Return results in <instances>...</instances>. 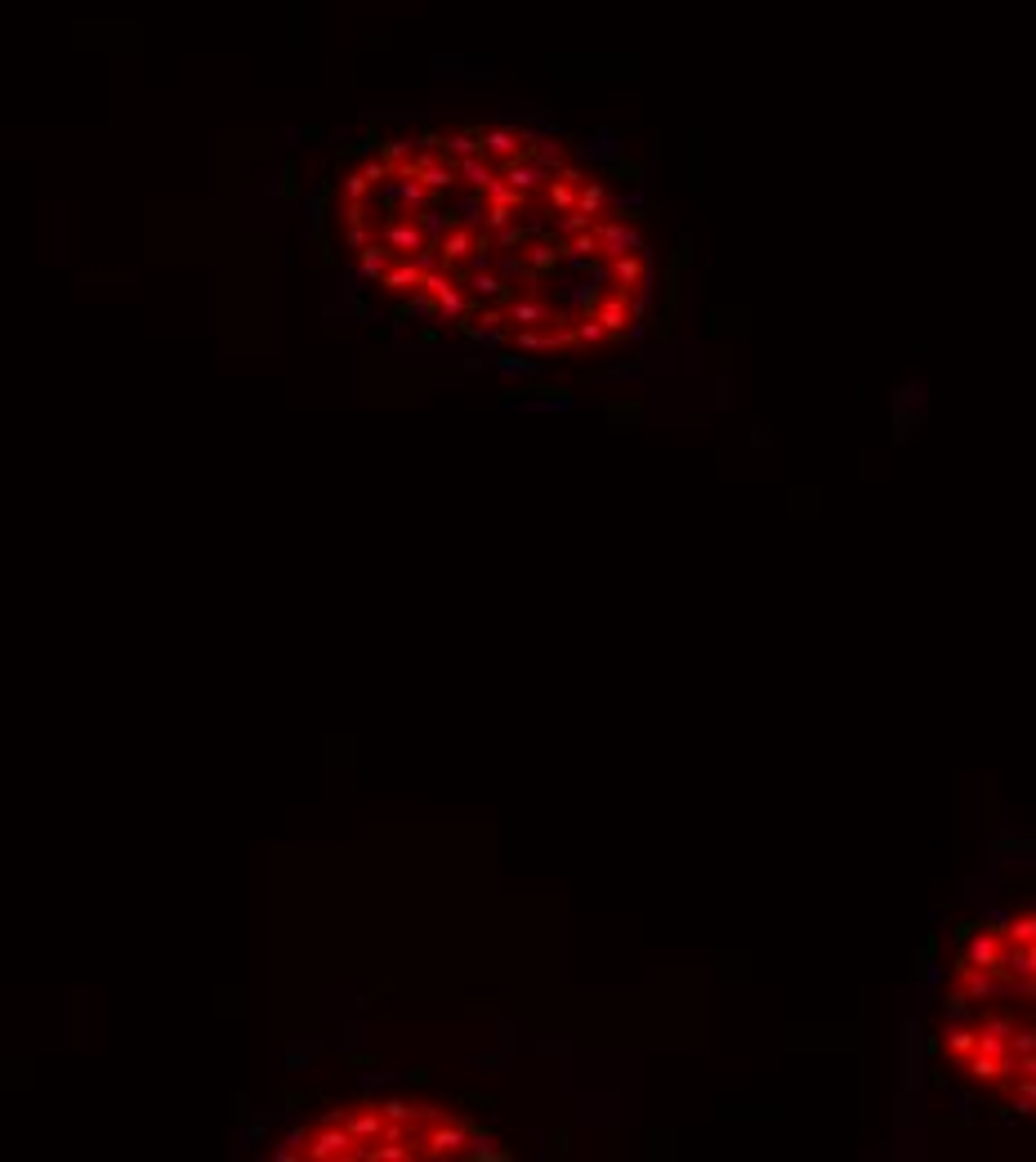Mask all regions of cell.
<instances>
[{"mask_svg":"<svg viewBox=\"0 0 1036 1162\" xmlns=\"http://www.w3.org/2000/svg\"><path fill=\"white\" fill-rule=\"evenodd\" d=\"M318 224L384 318L510 363L608 358L657 300L626 179L532 117L366 121L331 157Z\"/></svg>","mask_w":1036,"mask_h":1162,"instance_id":"6da1fadb","label":"cell"},{"mask_svg":"<svg viewBox=\"0 0 1036 1162\" xmlns=\"http://www.w3.org/2000/svg\"><path fill=\"white\" fill-rule=\"evenodd\" d=\"M492 1153V1135L460 1118L447 1104L411 1100H366L340 1104L313 1122H300L278 1145V1158H380V1162H424V1158H482Z\"/></svg>","mask_w":1036,"mask_h":1162,"instance_id":"7a4b0ae2","label":"cell"}]
</instances>
